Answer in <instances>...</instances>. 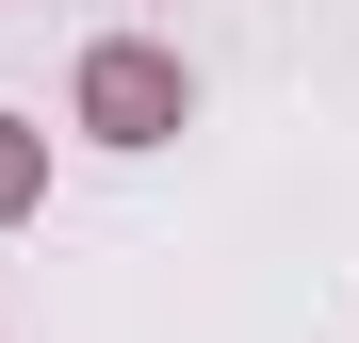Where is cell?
Masks as SVG:
<instances>
[{
  "label": "cell",
  "mask_w": 359,
  "mask_h": 343,
  "mask_svg": "<svg viewBox=\"0 0 359 343\" xmlns=\"http://www.w3.org/2000/svg\"><path fill=\"white\" fill-rule=\"evenodd\" d=\"M82 131H98V147H163V131H196V66H180L163 33H98V49H82Z\"/></svg>",
  "instance_id": "obj_1"
},
{
  "label": "cell",
  "mask_w": 359,
  "mask_h": 343,
  "mask_svg": "<svg viewBox=\"0 0 359 343\" xmlns=\"http://www.w3.org/2000/svg\"><path fill=\"white\" fill-rule=\"evenodd\" d=\"M33 196H49V131H33V114H0V229H17Z\"/></svg>",
  "instance_id": "obj_2"
}]
</instances>
